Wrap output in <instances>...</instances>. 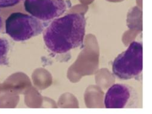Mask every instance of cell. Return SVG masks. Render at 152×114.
Instances as JSON below:
<instances>
[{"label": "cell", "instance_id": "5", "mask_svg": "<svg viewBox=\"0 0 152 114\" xmlns=\"http://www.w3.org/2000/svg\"><path fill=\"white\" fill-rule=\"evenodd\" d=\"M66 0H25V11L42 21H48L62 15L70 6Z\"/></svg>", "mask_w": 152, "mask_h": 114}, {"label": "cell", "instance_id": "6", "mask_svg": "<svg viewBox=\"0 0 152 114\" xmlns=\"http://www.w3.org/2000/svg\"><path fill=\"white\" fill-rule=\"evenodd\" d=\"M10 46L8 41L4 38H0V65L8 63L7 55Z\"/></svg>", "mask_w": 152, "mask_h": 114}, {"label": "cell", "instance_id": "8", "mask_svg": "<svg viewBox=\"0 0 152 114\" xmlns=\"http://www.w3.org/2000/svg\"><path fill=\"white\" fill-rule=\"evenodd\" d=\"M2 27H3V21H2L1 17H0V31H1Z\"/></svg>", "mask_w": 152, "mask_h": 114}, {"label": "cell", "instance_id": "4", "mask_svg": "<svg viewBox=\"0 0 152 114\" xmlns=\"http://www.w3.org/2000/svg\"><path fill=\"white\" fill-rule=\"evenodd\" d=\"M140 96L133 87L126 84L113 85L107 91L104 104L108 109L137 108L140 105Z\"/></svg>", "mask_w": 152, "mask_h": 114}, {"label": "cell", "instance_id": "1", "mask_svg": "<svg viewBox=\"0 0 152 114\" xmlns=\"http://www.w3.org/2000/svg\"><path fill=\"white\" fill-rule=\"evenodd\" d=\"M86 19L80 13H71L53 20L43 33L46 47L55 53H65L81 46L85 34Z\"/></svg>", "mask_w": 152, "mask_h": 114}, {"label": "cell", "instance_id": "7", "mask_svg": "<svg viewBox=\"0 0 152 114\" xmlns=\"http://www.w3.org/2000/svg\"><path fill=\"white\" fill-rule=\"evenodd\" d=\"M23 0H0V9L13 7Z\"/></svg>", "mask_w": 152, "mask_h": 114}, {"label": "cell", "instance_id": "3", "mask_svg": "<svg viewBox=\"0 0 152 114\" xmlns=\"http://www.w3.org/2000/svg\"><path fill=\"white\" fill-rule=\"evenodd\" d=\"M45 23L35 17L22 13L11 14L6 20V32L16 41H23L40 34Z\"/></svg>", "mask_w": 152, "mask_h": 114}, {"label": "cell", "instance_id": "2", "mask_svg": "<svg viewBox=\"0 0 152 114\" xmlns=\"http://www.w3.org/2000/svg\"><path fill=\"white\" fill-rule=\"evenodd\" d=\"M113 73L119 79L127 80L138 78L142 71V44L132 42L127 50L114 60Z\"/></svg>", "mask_w": 152, "mask_h": 114}]
</instances>
